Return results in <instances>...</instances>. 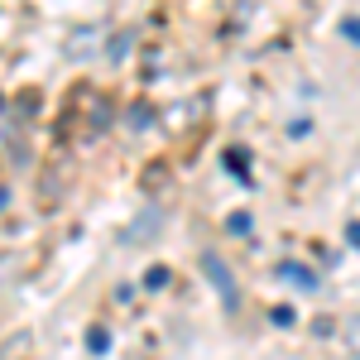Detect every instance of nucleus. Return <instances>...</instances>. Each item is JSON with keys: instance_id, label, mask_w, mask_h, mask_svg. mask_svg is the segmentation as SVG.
Instances as JSON below:
<instances>
[{"instance_id": "f257e3e1", "label": "nucleus", "mask_w": 360, "mask_h": 360, "mask_svg": "<svg viewBox=\"0 0 360 360\" xmlns=\"http://www.w3.org/2000/svg\"><path fill=\"white\" fill-rule=\"evenodd\" d=\"M278 278H283L288 288H298V293H312V288H317V274H312L307 264H298V259H283V264H278Z\"/></svg>"}, {"instance_id": "f03ea898", "label": "nucleus", "mask_w": 360, "mask_h": 360, "mask_svg": "<svg viewBox=\"0 0 360 360\" xmlns=\"http://www.w3.org/2000/svg\"><path fill=\"white\" fill-rule=\"evenodd\" d=\"M202 269L217 278V293H221V303H226V307H236V283H231V274H226L221 259H217V255H202Z\"/></svg>"}, {"instance_id": "7ed1b4c3", "label": "nucleus", "mask_w": 360, "mask_h": 360, "mask_svg": "<svg viewBox=\"0 0 360 360\" xmlns=\"http://www.w3.org/2000/svg\"><path fill=\"white\" fill-rule=\"evenodd\" d=\"M159 226H164V212H159V207H144V212H139V221L125 231V245H139V240H144V236H154Z\"/></svg>"}, {"instance_id": "20e7f679", "label": "nucleus", "mask_w": 360, "mask_h": 360, "mask_svg": "<svg viewBox=\"0 0 360 360\" xmlns=\"http://www.w3.org/2000/svg\"><path fill=\"white\" fill-rule=\"evenodd\" d=\"M346 351H351V356H360V312L346 322Z\"/></svg>"}, {"instance_id": "39448f33", "label": "nucleus", "mask_w": 360, "mask_h": 360, "mask_svg": "<svg viewBox=\"0 0 360 360\" xmlns=\"http://www.w3.org/2000/svg\"><path fill=\"white\" fill-rule=\"evenodd\" d=\"M86 346H91V351H106V346H111V336H106V327H91V336H86Z\"/></svg>"}, {"instance_id": "423d86ee", "label": "nucleus", "mask_w": 360, "mask_h": 360, "mask_svg": "<svg viewBox=\"0 0 360 360\" xmlns=\"http://www.w3.org/2000/svg\"><path fill=\"white\" fill-rule=\"evenodd\" d=\"M168 283V269H149V274H144V288H164Z\"/></svg>"}, {"instance_id": "0eeeda50", "label": "nucleus", "mask_w": 360, "mask_h": 360, "mask_svg": "<svg viewBox=\"0 0 360 360\" xmlns=\"http://www.w3.org/2000/svg\"><path fill=\"white\" fill-rule=\"evenodd\" d=\"M125 49H130V34H120V39H111V49H106V53H111V58H125Z\"/></svg>"}, {"instance_id": "6e6552de", "label": "nucleus", "mask_w": 360, "mask_h": 360, "mask_svg": "<svg viewBox=\"0 0 360 360\" xmlns=\"http://www.w3.org/2000/svg\"><path fill=\"white\" fill-rule=\"evenodd\" d=\"M274 322L278 327H293V307H274Z\"/></svg>"}, {"instance_id": "1a4fd4ad", "label": "nucleus", "mask_w": 360, "mask_h": 360, "mask_svg": "<svg viewBox=\"0 0 360 360\" xmlns=\"http://www.w3.org/2000/svg\"><path fill=\"white\" fill-rule=\"evenodd\" d=\"M346 240H351V245L360 250V221H351V226H346Z\"/></svg>"}, {"instance_id": "9d476101", "label": "nucleus", "mask_w": 360, "mask_h": 360, "mask_svg": "<svg viewBox=\"0 0 360 360\" xmlns=\"http://www.w3.org/2000/svg\"><path fill=\"white\" fill-rule=\"evenodd\" d=\"M346 39H360V20H351V25H346Z\"/></svg>"}]
</instances>
